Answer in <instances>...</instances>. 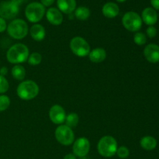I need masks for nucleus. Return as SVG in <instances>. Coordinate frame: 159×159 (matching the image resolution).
Listing matches in <instances>:
<instances>
[{
	"mask_svg": "<svg viewBox=\"0 0 159 159\" xmlns=\"http://www.w3.org/2000/svg\"><path fill=\"white\" fill-rule=\"evenodd\" d=\"M30 51L27 46L23 43H18L9 48L6 53L7 61L11 64L20 65L28 60Z\"/></svg>",
	"mask_w": 159,
	"mask_h": 159,
	"instance_id": "obj_1",
	"label": "nucleus"
},
{
	"mask_svg": "<svg viewBox=\"0 0 159 159\" xmlns=\"http://www.w3.org/2000/svg\"><path fill=\"white\" fill-rule=\"evenodd\" d=\"M118 148L116 140L113 137L107 135L100 138L97 144V151L99 155L105 158L114 156Z\"/></svg>",
	"mask_w": 159,
	"mask_h": 159,
	"instance_id": "obj_2",
	"label": "nucleus"
},
{
	"mask_svg": "<svg viewBox=\"0 0 159 159\" xmlns=\"http://www.w3.org/2000/svg\"><path fill=\"white\" fill-rule=\"evenodd\" d=\"M40 89L33 80L22 81L16 89V94L23 100H31L37 97Z\"/></svg>",
	"mask_w": 159,
	"mask_h": 159,
	"instance_id": "obj_3",
	"label": "nucleus"
},
{
	"mask_svg": "<svg viewBox=\"0 0 159 159\" xmlns=\"http://www.w3.org/2000/svg\"><path fill=\"white\" fill-rule=\"evenodd\" d=\"M8 34L15 40H22L27 36L29 27L25 20L22 19H14L7 26Z\"/></svg>",
	"mask_w": 159,
	"mask_h": 159,
	"instance_id": "obj_4",
	"label": "nucleus"
},
{
	"mask_svg": "<svg viewBox=\"0 0 159 159\" xmlns=\"http://www.w3.org/2000/svg\"><path fill=\"white\" fill-rule=\"evenodd\" d=\"M46 13L44 6L38 2H34L26 6L25 9V16L30 23H37L43 19Z\"/></svg>",
	"mask_w": 159,
	"mask_h": 159,
	"instance_id": "obj_5",
	"label": "nucleus"
},
{
	"mask_svg": "<svg viewBox=\"0 0 159 159\" xmlns=\"http://www.w3.org/2000/svg\"><path fill=\"white\" fill-rule=\"evenodd\" d=\"M142 20L138 12H127L122 18V24L126 30L130 32H138L142 26Z\"/></svg>",
	"mask_w": 159,
	"mask_h": 159,
	"instance_id": "obj_6",
	"label": "nucleus"
},
{
	"mask_svg": "<svg viewBox=\"0 0 159 159\" xmlns=\"http://www.w3.org/2000/svg\"><path fill=\"white\" fill-rule=\"evenodd\" d=\"M20 0H10L0 3V17L5 20L13 19L20 12Z\"/></svg>",
	"mask_w": 159,
	"mask_h": 159,
	"instance_id": "obj_7",
	"label": "nucleus"
},
{
	"mask_svg": "<svg viewBox=\"0 0 159 159\" xmlns=\"http://www.w3.org/2000/svg\"><path fill=\"white\" fill-rule=\"evenodd\" d=\"M54 136L59 144L64 146H69L74 143L75 134L72 129L68 127L65 124L59 125L56 128Z\"/></svg>",
	"mask_w": 159,
	"mask_h": 159,
	"instance_id": "obj_8",
	"label": "nucleus"
},
{
	"mask_svg": "<svg viewBox=\"0 0 159 159\" xmlns=\"http://www.w3.org/2000/svg\"><path fill=\"white\" fill-rule=\"evenodd\" d=\"M70 49L75 55L79 57H86L91 51L89 43L82 37H75L71 39Z\"/></svg>",
	"mask_w": 159,
	"mask_h": 159,
	"instance_id": "obj_9",
	"label": "nucleus"
},
{
	"mask_svg": "<svg viewBox=\"0 0 159 159\" xmlns=\"http://www.w3.org/2000/svg\"><path fill=\"white\" fill-rule=\"evenodd\" d=\"M90 150V142L87 138L82 137L74 141L72 146L73 154L76 157L84 158L89 154Z\"/></svg>",
	"mask_w": 159,
	"mask_h": 159,
	"instance_id": "obj_10",
	"label": "nucleus"
},
{
	"mask_svg": "<svg viewBox=\"0 0 159 159\" xmlns=\"http://www.w3.org/2000/svg\"><path fill=\"white\" fill-rule=\"evenodd\" d=\"M49 117L51 122L57 125L64 124L66 118V113L61 106L58 104L52 106L49 110Z\"/></svg>",
	"mask_w": 159,
	"mask_h": 159,
	"instance_id": "obj_11",
	"label": "nucleus"
},
{
	"mask_svg": "<svg viewBox=\"0 0 159 159\" xmlns=\"http://www.w3.org/2000/svg\"><path fill=\"white\" fill-rule=\"evenodd\" d=\"M144 55L146 60L150 63H158L159 62V46L154 43L148 44L144 50Z\"/></svg>",
	"mask_w": 159,
	"mask_h": 159,
	"instance_id": "obj_12",
	"label": "nucleus"
},
{
	"mask_svg": "<svg viewBox=\"0 0 159 159\" xmlns=\"http://www.w3.org/2000/svg\"><path fill=\"white\" fill-rule=\"evenodd\" d=\"M45 16H46L47 20L51 24L54 25V26H59L63 22V15H62V12L58 9H57V8H49L46 11Z\"/></svg>",
	"mask_w": 159,
	"mask_h": 159,
	"instance_id": "obj_13",
	"label": "nucleus"
},
{
	"mask_svg": "<svg viewBox=\"0 0 159 159\" xmlns=\"http://www.w3.org/2000/svg\"><path fill=\"white\" fill-rule=\"evenodd\" d=\"M141 20L148 26H154L158 21V16L156 10L152 7H147L142 11Z\"/></svg>",
	"mask_w": 159,
	"mask_h": 159,
	"instance_id": "obj_14",
	"label": "nucleus"
},
{
	"mask_svg": "<svg viewBox=\"0 0 159 159\" xmlns=\"http://www.w3.org/2000/svg\"><path fill=\"white\" fill-rule=\"evenodd\" d=\"M102 13L108 19H113L117 16L120 13V8L116 3L109 2L103 5L102 8Z\"/></svg>",
	"mask_w": 159,
	"mask_h": 159,
	"instance_id": "obj_15",
	"label": "nucleus"
},
{
	"mask_svg": "<svg viewBox=\"0 0 159 159\" xmlns=\"http://www.w3.org/2000/svg\"><path fill=\"white\" fill-rule=\"evenodd\" d=\"M57 9L65 14H71L76 9L75 0H57Z\"/></svg>",
	"mask_w": 159,
	"mask_h": 159,
	"instance_id": "obj_16",
	"label": "nucleus"
},
{
	"mask_svg": "<svg viewBox=\"0 0 159 159\" xmlns=\"http://www.w3.org/2000/svg\"><path fill=\"white\" fill-rule=\"evenodd\" d=\"M30 34L34 40L41 41L45 38L46 31H45V28L41 24L35 23L30 29Z\"/></svg>",
	"mask_w": 159,
	"mask_h": 159,
	"instance_id": "obj_17",
	"label": "nucleus"
},
{
	"mask_svg": "<svg viewBox=\"0 0 159 159\" xmlns=\"http://www.w3.org/2000/svg\"><path fill=\"white\" fill-rule=\"evenodd\" d=\"M88 56L89 60L93 63H101L107 57V51L104 48H96L90 51Z\"/></svg>",
	"mask_w": 159,
	"mask_h": 159,
	"instance_id": "obj_18",
	"label": "nucleus"
},
{
	"mask_svg": "<svg viewBox=\"0 0 159 159\" xmlns=\"http://www.w3.org/2000/svg\"><path fill=\"white\" fill-rule=\"evenodd\" d=\"M140 145L146 151H152L157 147V140L152 136H144L140 141Z\"/></svg>",
	"mask_w": 159,
	"mask_h": 159,
	"instance_id": "obj_19",
	"label": "nucleus"
},
{
	"mask_svg": "<svg viewBox=\"0 0 159 159\" xmlns=\"http://www.w3.org/2000/svg\"><path fill=\"white\" fill-rule=\"evenodd\" d=\"M90 12L89 9L88 7H85V6H79V7L76 8L75 10V16L77 20H86L89 18Z\"/></svg>",
	"mask_w": 159,
	"mask_h": 159,
	"instance_id": "obj_20",
	"label": "nucleus"
},
{
	"mask_svg": "<svg viewBox=\"0 0 159 159\" xmlns=\"http://www.w3.org/2000/svg\"><path fill=\"white\" fill-rule=\"evenodd\" d=\"M12 75L16 80L23 81L26 76V70L24 67L20 65H15L11 70Z\"/></svg>",
	"mask_w": 159,
	"mask_h": 159,
	"instance_id": "obj_21",
	"label": "nucleus"
},
{
	"mask_svg": "<svg viewBox=\"0 0 159 159\" xmlns=\"http://www.w3.org/2000/svg\"><path fill=\"white\" fill-rule=\"evenodd\" d=\"M79 121V116L77 113H71L69 114L66 115V118H65V125L68 126L70 128H73L75 127L78 125Z\"/></svg>",
	"mask_w": 159,
	"mask_h": 159,
	"instance_id": "obj_22",
	"label": "nucleus"
},
{
	"mask_svg": "<svg viewBox=\"0 0 159 159\" xmlns=\"http://www.w3.org/2000/svg\"><path fill=\"white\" fill-rule=\"evenodd\" d=\"M29 65L36 66L41 63L42 61V55L38 52H34L29 55L27 60Z\"/></svg>",
	"mask_w": 159,
	"mask_h": 159,
	"instance_id": "obj_23",
	"label": "nucleus"
},
{
	"mask_svg": "<svg viewBox=\"0 0 159 159\" xmlns=\"http://www.w3.org/2000/svg\"><path fill=\"white\" fill-rule=\"evenodd\" d=\"M134 42L137 45L142 46V45L145 44L146 42H147V37L144 33L136 32L134 35Z\"/></svg>",
	"mask_w": 159,
	"mask_h": 159,
	"instance_id": "obj_24",
	"label": "nucleus"
},
{
	"mask_svg": "<svg viewBox=\"0 0 159 159\" xmlns=\"http://www.w3.org/2000/svg\"><path fill=\"white\" fill-rule=\"evenodd\" d=\"M10 99L5 94L0 95V112H3L7 110L10 106Z\"/></svg>",
	"mask_w": 159,
	"mask_h": 159,
	"instance_id": "obj_25",
	"label": "nucleus"
},
{
	"mask_svg": "<svg viewBox=\"0 0 159 159\" xmlns=\"http://www.w3.org/2000/svg\"><path fill=\"white\" fill-rule=\"evenodd\" d=\"M116 154L120 158L126 159L130 155V150L126 146H120V147H118Z\"/></svg>",
	"mask_w": 159,
	"mask_h": 159,
	"instance_id": "obj_26",
	"label": "nucleus"
},
{
	"mask_svg": "<svg viewBox=\"0 0 159 159\" xmlns=\"http://www.w3.org/2000/svg\"><path fill=\"white\" fill-rule=\"evenodd\" d=\"M9 84L6 77L0 75V95L5 94L9 90Z\"/></svg>",
	"mask_w": 159,
	"mask_h": 159,
	"instance_id": "obj_27",
	"label": "nucleus"
},
{
	"mask_svg": "<svg viewBox=\"0 0 159 159\" xmlns=\"http://www.w3.org/2000/svg\"><path fill=\"white\" fill-rule=\"evenodd\" d=\"M146 34L149 38H154L157 35V29L154 26H149L146 30Z\"/></svg>",
	"mask_w": 159,
	"mask_h": 159,
	"instance_id": "obj_28",
	"label": "nucleus"
},
{
	"mask_svg": "<svg viewBox=\"0 0 159 159\" xmlns=\"http://www.w3.org/2000/svg\"><path fill=\"white\" fill-rule=\"evenodd\" d=\"M7 29V23L5 19L0 17V33H3Z\"/></svg>",
	"mask_w": 159,
	"mask_h": 159,
	"instance_id": "obj_29",
	"label": "nucleus"
},
{
	"mask_svg": "<svg viewBox=\"0 0 159 159\" xmlns=\"http://www.w3.org/2000/svg\"><path fill=\"white\" fill-rule=\"evenodd\" d=\"M55 0H40V3L43 5L44 7H49L54 4Z\"/></svg>",
	"mask_w": 159,
	"mask_h": 159,
	"instance_id": "obj_30",
	"label": "nucleus"
},
{
	"mask_svg": "<svg viewBox=\"0 0 159 159\" xmlns=\"http://www.w3.org/2000/svg\"><path fill=\"white\" fill-rule=\"evenodd\" d=\"M151 4L153 9L159 10V0H151Z\"/></svg>",
	"mask_w": 159,
	"mask_h": 159,
	"instance_id": "obj_31",
	"label": "nucleus"
},
{
	"mask_svg": "<svg viewBox=\"0 0 159 159\" xmlns=\"http://www.w3.org/2000/svg\"><path fill=\"white\" fill-rule=\"evenodd\" d=\"M8 71H9V70H8L6 67H2L0 68V75H2L5 77L8 74Z\"/></svg>",
	"mask_w": 159,
	"mask_h": 159,
	"instance_id": "obj_32",
	"label": "nucleus"
},
{
	"mask_svg": "<svg viewBox=\"0 0 159 159\" xmlns=\"http://www.w3.org/2000/svg\"><path fill=\"white\" fill-rule=\"evenodd\" d=\"M63 159H76V156L73 153H70L65 155Z\"/></svg>",
	"mask_w": 159,
	"mask_h": 159,
	"instance_id": "obj_33",
	"label": "nucleus"
},
{
	"mask_svg": "<svg viewBox=\"0 0 159 159\" xmlns=\"http://www.w3.org/2000/svg\"><path fill=\"white\" fill-rule=\"evenodd\" d=\"M117 2H120V3H122V2H126L127 0H116Z\"/></svg>",
	"mask_w": 159,
	"mask_h": 159,
	"instance_id": "obj_34",
	"label": "nucleus"
},
{
	"mask_svg": "<svg viewBox=\"0 0 159 159\" xmlns=\"http://www.w3.org/2000/svg\"><path fill=\"white\" fill-rule=\"evenodd\" d=\"M158 16H159V14H158Z\"/></svg>",
	"mask_w": 159,
	"mask_h": 159,
	"instance_id": "obj_35",
	"label": "nucleus"
}]
</instances>
